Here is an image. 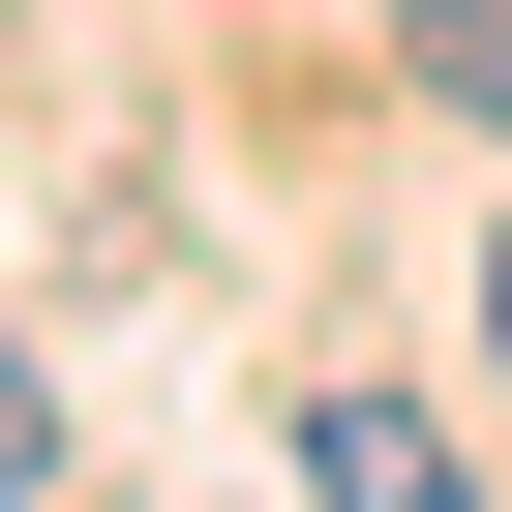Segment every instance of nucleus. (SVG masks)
Wrapping results in <instances>:
<instances>
[{
	"instance_id": "f257e3e1",
	"label": "nucleus",
	"mask_w": 512,
	"mask_h": 512,
	"mask_svg": "<svg viewBox=\"0 0 512 512\" xmlns=\"http://www.w3.org/2000/svg\"><path fill=\"white\" fill-rule=\"evenodd\" d=\"M392 31H422V91H452V121H512V0H392Z\"/></svg>"
},
{
	"instance_id": "f03ea898",
	"label": "nucleus",
	"mask_w": 512,
	"mask_h": 512,
	"mask_svg": "<svg viewBox=\"0 0 512 512\" xmlns=\"http://www.w3.org/2000/svg\"><path fill=\"white\" fill-rule=\"evenodd\" d=\"M0 482H61V392H31V332H0Z\"/></svg>"
},
{
	"instance_id": "7ed1b4c3",
	"label": "nucleus",
	"mask_w": 512,
	"mask_h": 512,
	"mask_svg": "<svg viewBox=\"0 0 512 512\" xmlns=\"http://www.w3.org/2000/svg\"><path fill=\"white\" fill-rule=\"evenodd\" d=\"M482 332H512V241H482Z\"/></svg>"
}]
</instances>
